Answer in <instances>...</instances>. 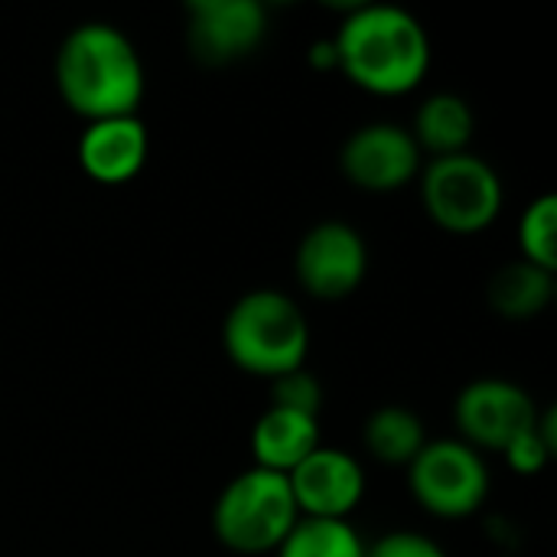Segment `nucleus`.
Returning <instances> with one entry per match:
<instances>
[{"label": "nucleus", "mask_w": 557, "mask_h": 557, "mask_svg": "<svg viewBox=\"0 0 557 557\" xmlns=\"http://www.w3.org/2000/svg\"><path fill=\"white\" fill-rule=\"evenodd\" d=\"M300 522L290 483L284 473L245 470L215 499L212 529L215 539L235 555H271L284 545L290 529Z\"/></svg>", "instance_id": "20e7f679"}, {"label": "nucleus", "mask_w": 557, "mask_h": 557, "mask_svg": "<svg viewBox=\"0 0 557 557\" xmlns=\"http://www.w3.org/2000/svg\"><path fill=\"white\" fill-rule=\"evenodd\" d=\"M411 137L421 150H431L437 157L467 153V144L473 137V111L460 95H431L414 114Z\"/></svg>", "instance_id": "4468645a"}, {"label": "nucleus", "mask_w": 557, "mask_h": 557, "mask_svg": "<svg viewBox=\"0 0 557 557\" xmlns=\"http://www.w3.org/2000/svg\"><path fill=\"white\" fill-rule=\"evenodd\" d=\"M539 421V418H535ZM506 460H509V467L519 473V476H535V473H542L545 467H548V460L555 457V450L545 444V437L539 434V424H532L529 431H522L506 450Z\"/></svg>", "instance_id": "aec40b11"}, {"label": "nucleus", "mask_w": 557, "mask_h": 557, "mask_svg": "<svg viewBox=\"0 0 557 557\" xmlns=\"http://www.w3.org/2000/svg\"><path fill=\"white\" fill-rule=\"evenodd\" d=\"M362 441L375 460H382L388 467H401V463H411L424 450L428 434L414 411L388 405V408H379L369 414V421L362 428Z\"/></svg>", "instance_id": "dca6fc26"}, {"label": "nucleus", "mask_w": 557, "mask_h": 557, "mask_svg": "<svg viewBox=\"0 0 557 557\" xmlns=\"http://www.w3.org/2000/svg\"><path fill=\"white\" fill-rule=\"evenodd\" d=\"M421 199L444 232L476 235L496 222L503 209V183L496 170L473 153L434 157L421 173Z\"/></svg>", "instance_id": "39448f33"}, {"label": "nucleus", "mask_w": 557, "mask_h": 557, "mask_svg": "<svg viewBox=\"0 0 557 557\" xmlns=\"http://www.w3.org/2000/svg\"><path fill=\"white\" fill-rule=\"evenodd\" d=\"M310 59H313V65L336 69V49H333V39H330V42H317V46L310 49Z\"/></svg>", "instance_id": "4be33fe9"}, {"label": "nucleus", "mask_w": 557, "mask_h": 557, "mask_svg": "<svg viewBox=\"0 0 557 557\" xmlns=\"http://www.w3.org/2000/svg\"><path fill=\"white\" fill-rule=\"evenodd\" d=\"M271 408L294 411V414H304V418H320L323 385L307 369L284 372V375L271 379Z\"/></svg>", "instance_id": "6ab92c4d"}, {"label": "nucleus", "mask_w": 557, "mask_h": 557, "mask_svg": "<svg viewBox=\"0 0 557 557\" xmlns=\"http://www.w3.org/2000/svg\"><path fill=\"white\" fill-rule=\"evenodd\" d=\"M408 486L421 509L441 519L473 516L490 493V470L463 441H428L408 463Z\"/></svg>", "instance_id": "423d86ee"}, {"label": "nucleus", "mask_w": 557, "mask_h": 557, "mask_svg": "<svg viewBox=\"0 0 557 557\" xmlns=\"http://www.w3.org/2000/svg\"><path fill=\"white\" fill-rule=\"evenodd\" d=\"M147 127L137 114L91 121L78 137L82 170L104 186L127 183L147 163Z\"/></svg>", "instance_id": "f8f14e48"}, {"label": "nucleus", "mask_w": 557, "mask_h": 557, "mask_svg": "<svg viewBox=\"0 0 557 557\" xmlns=\"http://www.w3.org/2000/svg\"><path fill=\"white\" fill-rule=\"evenodd\" d=\"M264 33L268 16L255 0H193L186 7V42L202 65H232L251 55Z\"/></svg>", "instance_id": "1a4fd4ad"}, {"label": "nucleus", "mask_w": 557, "mask_h": 557, "mask_svg": "<svg viewBox=\"0 0 557 557\" xmlns=\"http://www.w3.org/2000/svg\"><path fill=\"white\" fill-rule=\"evenodd\" d=\"M225 352L228 359L258 379H277L304 369L310 349V326L300 307L277 290L245 294L225 317Z\"/></svg>", "instance_id": "7ed1b4c3"}, {"label": "nucleus", "mask_w": 557, "mask_h": 557, "mask_svg": "<svg viewBox=\"0 0 557 557\" xmlns=\"http://www.w3.org/2000/svg\"><path fill=\"white\" fill-rule=\"evenodd\" d=\"M62 101L88 124L137 114L144 98V62L134 42L111 23L75 26L55 52Z\"/></svg>", "instance_id": "f03ea898"}, {"label": "nucleus", "mask_w": 557, "mask_h": 557, "mask_svg": "<svg viewBox=\"0 0 557 557\" xmlns=\"http://www.w3.org/2000/svg\"><path fill=\"white\" fill-rule=\"evenodd\" d=\"M454 418L463 444L473 450L503 454L522 431L535 424L539 408L522 385L506 379H480L457 395Z\"/></svg>", "instance_id": "0eeeda50"}, {"label": "nucleus", "mask_w": 557, "mask_h": 557, "mask_svg": "<svg viewBox=\"0 0 557 557\" xmlns=\"http://www.w3.org/2000/svg\"><path fill=\"white\" fill-rule=\"evenodd\" d=\"M346 180L366 193H395L421 173V147L411 131L375 121L359 127L339 150Z\"/></svg>", "instance_id": "9d476101"}, {"label": "nucleus", "mask_w": 557, "mask_h": 557, "mask_svg": "<svg viewBox=\"0 0 557 557\" xmlns=\"http://www.w3.org/2000/svg\"><path fill=\"white\" fill-rule=\"evenodd\" d=\"M320 447V421L294 411L268 408L251 431V454L261 470L294 473Z\"/></svg>", "instance_id": "ddd939ff"}, {"label": "nucleus", "mask_w": 557, "mask_h": 557, "mask_svg": "<svg viewBox=\"0 0 557 557\" xmlns=\"http://www.w3.org/2000/svg\"><path fill=\"white\" fill-rule=\"evenodd\" d=\"M300 519H336L346 522L349 512L366 496V473L356 457L336 447H317L294 473H287Z\"/></svg>", "instance_id": "9b49d317"}, {"label": "nucleus", "mask_w": 557, "mask_h": 557, "mask_svg": "<svg viewBox=\"0 0 557 557\" xmlns=\"http://www.w3.org/2000/svg\"><path fill=\"white\" fill-rule=\"evenodd\" d=\"M366 557H447L441 545L418 532H392L375 545H366Z\"/></svg>", "instance_id": "412c9836"}, {"label": "nucleus", "mask_w": 557, "mask_h": 557, "mask_svg": "<svg viewBox=\"0 0 557 557\" xmlns=\"http://www.w3.org/2000/svg\"><path fill=\"white\" fill-rule=\"evenodd\" d=\"M336 69L372 95H408L431 69L428 29L401 7H356L333 36Z\"/></svg>", "instance_id": "f257e3e1"}, {"label": "nucleus", "mask_w": 557, "mask_h": 557, "mask_svg": "<svg viewBox=\"0 0 557 557\" xmlns=\"http://www.w3.org/2000/svg\"><path fill=\"white\" fill-rule=\"evenodd\" d=\"M369 268V251L362 235L346 222H320L313 225L294 258V271L300 287L317 300H343L349 297Z\"/></svg>", "instance_id": "6e6552de"}, {"label": "nucleus", "mask_w": 557, "mask_h": 557, "mask_svg": "<svg viewBox=\"0 0 557 557\" xmlns=\"http://www.w3.org/2000/svg\"><path fill=\"white\" fill-rule=\"evenodd\" d=\"M555 297V274L529 261L506 264L490 281V307L506 320H532Z\"/></svg>", "instance_id": "2eb2a0df"}, {"label": "nucleus", "mask_w": 557, "mask_h": 557, "mask_svg": "<svg viewBox=\"0 0 557 557\" xmlns=\"http://www.w3.org/2000/svg\"><path fill=\"white\" fill-rule=\"evenodd\" d=\"M519 248H522V261L552 271L557 268V199L539 196L535 202H529V209L519 219Z\"/></svg>", "instance_id": "a211bd4d"}, {"label": "nucleus", "mask_w": 557, "mask_h": 557, "mask_svg": "<svg viewBox=\"0 0 557 557\" xmlns=\"http://www.w3.org/2000/svg\"><path fill=\"white\" fill-rule=\"evenodd\" d=\"M277 557H366V542L349 522L336 519H300Z\"/></svg>", "instance_id": "f3484780"}]
</instances>
